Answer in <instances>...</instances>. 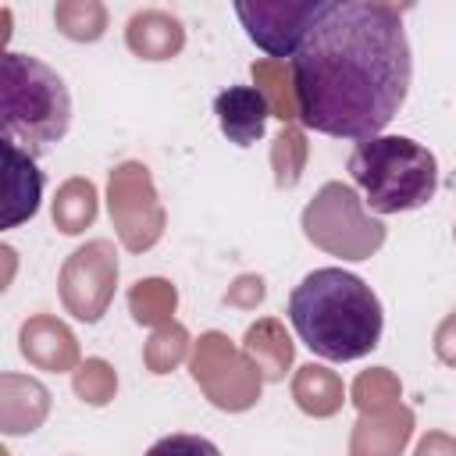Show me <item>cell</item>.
<instances>
[{"label": "cell", "instance_id": "obj_11", "mask_svg": "<svg viewBox=\"0 0 456 456\" xmlns=\"http://www.w3.org/2000/svg\"><path fill=\"white\" fill-rule=\"evenodd\" d=\"M0 153H4V214H0V224L18 228L21 221H28L39 210L43 171L36 167L32 153H25L21 146H14L7 139H0Z\"/></svg>", "mask_w": 456, "mask_h": 456}, {"label": "cell", "instance_id": "obj_24", "mask_svg": "<svg viewBox=\"0 0 456 456\" xmlns=\"http://www.w3.org/2000/svg\"><path fill=\"white\" fill-rule=\"evenodd\" d=\"M303 160H306V142H303V132L296 125H285L274 139V150H271V164H274V178L281 189H292L299 182V171H303Z\"/></svg>", "mask_w": 456, "mask_h": 456}, {"label": "cell", "instance_id": "obj_27", "mask_svg": "<svg viewBox=\"0 0 456 456\" xmlns=\"http://www.w3.org/2000/svg\"><path fill=\"white\" fill-rule=\"evenodd\" d=\"M224 299H228L232 306H256V303L264 299V278H256V274H242V278L224 292Z\"/></svg>", "mask_w": 456, "mask_h": 456}, {"label": "cell", "instance_id": "obj_5", "mask_svg": "<svg viewBox=\"0 0 456 456\" xmlns=\"http://www.w3.org/2000/svg\"><path fill=\"white\" fill-rule=\"evenodd\" d=\"M303 232L314 246L342 256L363 260L385 242V224L360 210V200L349 185L328 182L303 210Z\"/></svg>", "mask_w": 456, "mask_h": 456}, {"label": "cell", "instance_id": "obj_16", "mask_svg": "<svg viewBox=\"0 0 456 456\" xmlns=\"http://www.w3.org/2000/svg\"><path fill=\"white\" fill-rule=\"evenodd\" d=\"M246 356L256 363V370L267 378V381H281L289 363H292V338L285 335L281 321L274 317H264L256 324H249L246 331Z\"/></svg>", "mask_w": 456, "mask_h": 456}, {"label": "cell", "instance_id": "obj_9", "mask_svg": "<svg viewBox=\"0 0 456 456\" xmlns=\"http://www.w3.org/2000/svg\"><path fill=\"white\" fill-rule=\"evenodd\" d=\"M321 11H324V0H239L235 4V14L246 36L271 61H285V57L292 61V53L306 39Z\"/></svg>", "mask_w": 456, "mask_h": 456}, {"label": "cell", "instance_id": "obj_17", "mask_svg": "<svg viewBox=\"0 0 456 456\" xmlns=\"http://www.w3.org/2000/svg\"><path fill=\"white\" fill-rule=\"evenodd\" d=\"M292 395H296L299 410H306L310 417H331V413L342 410L346 388H342L335 370H328L321 363H306L292 378Z\"/></svg>", "mask_w": 456, "mask_h": 456}, {"label": "cell", "instance_id": "obj_25", "mask_svg": "<svg viewBox=\"0 0 456 456\" xmlns=\"http://www.w3.org/2000/svg\"><path fill=\"white\" fill-rule=\"evenodd\" d=\"M395 395H399V385H395V378H392L385 367H374V370L360 374L356 385H353V403L360 406V413L395 406V403H392Z\"/></svg>", "mask_w": 456, "mask_h": 456}, {"label": "cell", "instance_id": "obj_29", "mask_svg": "<svg viewBox=\"0 0 456 456\" xmlns=\"http://www.w3.org/2000/svg\"><path fill=\"white\" fill-rule=\"evenodd\" d=\"M413 456H456V438L445 435V431H431V435L420 438Z\"/></svg>", "mask_w": 456, "mask_h": 456}, {"label": "cell", "instance_id": "obj_30", "mask_svg": "<svg viewBox=\"0 0 456 456\" xmlns=\"http://www.w3.org/2000/svg\"><path fill=\"white\" fill-rule=\"evenodd\" d=\"M452 235H456V224H452Z\"/></svg>", "mask_w": 456, "mask_h": 456}, {"label": "cell", "instance_id": "obj_4", "mask_svg": "<svg viewBox=\"0 0 456 456\" xmlns=\"http://www.w3.org/2000/svg\"><path fill=\"white\" fill-rule=\"evenodd\" d=\"M349 178L363 189L374 214H406L431 203L438 189V160L410 135H374L353 146L346 160Z\"/></svg>", "mask_w": 456, "mask_h": 456}, {"label": "cell", "instance_id": "obj_19", "mask_svg": "<svg viewBox=\"0 0 456 456\" xmlns=\"http://www.w3.org/2000/svg\"><path fill=\"white\" fill-rule=\"evenodd\" d=\"M53 25L75 43H96L107 32V7L100 0H57Z\"/></svg>", "mask_w": 456, "mask_h": 456}, {"label": "cell", "instance_id": "obj_3", "mask_svg": "<svg viewBox=\"0 0 456 456\" xmlns=\"http://www.w3.org/2000/svg\"><path fill=\"white\" fill-rule=\"evenodd\" d=\"M71 93L39 57L4 50L0 57V135L39 157L68 135Z\"/></svg>", "mask_w": 456, "mask_h": 456}, {"label": "cell", "instance_id": "obj_23", "mask_svg": "<svg viewBox=\"0 0 456 456\" xmlns=\"http://www.w3.org/2000/svg\"><path fill=\"white\" fill-rule=\"evenodd\" d=\"M185 349H189V331H185L182 324L167 321V324H160V328L150 335V342H146V349H142V360H146V367H150L153 374H167V370H175V367L182 363Z\"/></svg>", "mask_w": 456, "mask_h": 456}, {"label": "cell", "instance_id": "obj_7", "mask_svg": "<svg viewBox=\"0 0 456 456\" xmlns=\"http://www.w3.org/2000/svg\"><path fill=\"white\" fill-rule=\"evenodd\" d=\"M192 378L207 392V399L221 410H249L260 399V381H264L256 363L246 353H239L221 331H207L196 342Z\"/></svg>", "mask_w": 456, "mask_h": 456}, {"label": "cell", "instance_id": "obj_15", "mask_svg": "<svg viewBox=\"0 0 456 456\" xmlns=\"http://www.w3.org/2000/svg\"><path fill=\"white\" fill-rule=\"evenodd\" d=\"M413 413L406 406H385L360 413L349 442V456H399L410 442Z\"/></svg>", "mask_w": 456, "mask_h": 456}, {"label": "cell", "instance_id": "obj_22", "mask_svg": "<svg viewBox=\"0 0 456 456\" xmlns=\"http://www.w3.org/2000/svg\"><path fill=\"white\" fill-rule=\"evenodd\" d=\"M71 388H75V395H78L82 403H89V406H107V403L114 399V392H118V374H114V367H110L107 360L89 356L86 363H78V367L71 370Z\"/></svg>", "mask_w": 456, "mask_h": 456}, {"label": "cell", "instance_id": "obj_13", "mask_svg": "<svg viewBox=\"0 0 456 456\" xmlns=\"http://www.w3.org/2000/svg\"><path fill=\"white\" fill-rule=\"evenodd\" d=\"M50 413V392L43 381L4 370L0 374V431L32 435Z\"/></svg>", "mask_w": 456, "mask_h": 456}, {"label": "cell", "instance_id": "obj_21", "mask_svg": "<svg viewBox=\"0 0 456 456\" xmlns=\"http://www.w3.org/2000/svg\"><path fill=\"white\" fill-rule=\"evenodd\" d=\"M175 303H178V292L164 278H142L128 289V310L139 324H157V328L167 324L175 314Z\"/></svg>", "mask_w": 456, "mask_h": 456}, {"label": "cell", "instance_id": "obj_20", "mask_svg": "<svg viewBox=\"0 0 456 456\" xmlns=\"http://www.w3.org/2000/svg\"><path fill=\"white\" fill-rule=\"evenodd\" d=\"M253 82H256V89L267 96V103H271V114L274 118H281L285 125H292V121H299L296 118V96H292V71H289V64L285 61H253Z\"/></svg>", "mask_w": 456, "mask_h": 456}, {"label": "cell", "instance_id": "obj_8", "mask_svg": "<svg viewBox=\"0 0 456 456\" xmlns=\"http://www.w3.org/2000/svg\"><path fill=\"white\" fill-rule=\"evenodd\" d=\"M114 285H118V253L107 239H89L86 246H78L57 274V292L64 310L86 324L107 314L114 299Z\"/></svg>", "mask_w": 456, "mask_h": 456}, {"label": "cell", "instance_id": "obj_12", "mask_svg": "<svg viewBox=\"0 0 456 456\" xmlns=\"http://www.w3.org/2000/svg\"><path fill=\"white\" fill-rule=\"evenodd\" d=\"M214 114L228 142L253 146L271 118V103L256 86H228L214 96Z\"/></svg>", "mask_w": 456, "mask_h": 456}, {"label": "cell", "instance_id": "obj_6", "mask_svg": "<svg viewBox=\"0 0 456 456\" xmlns=\"http://www.w3.org/2000/svg\"><path fill=\"white\" fill-rule=\"evenodd\" d=\"M107 207L125 249L142 253L164 235V207L157 200L150 167L139 160H125L110 171L107 182Z\"/></svg>", "mask_w": 456, "mask_h": 456}, {"label": "cell", "instance_id": "obj_18", "mask_svg": "<svg viewBox=\"0 0 456 456\" xmlns=\"http://www.w3.org/2000/svg\"><path fill=\"white\" fill-rule=\"evenodd\" d=\"M96 200H100V196H96V185H93L89 178L75 175V178H68V182L57 189L53 207H50V217H53V224H57L64 235H78V232H86V228L96 221V210H100Z\"/></svg>", "mask_w": 456, "mask_h": 456}, {"label": "cell", "instance_id": "obj_14", "mask_svg": "<svg viewBox=\"0 0 456 456\" xmlns=\"http://www.w3.org/2000/svg\"><path fill=\"white\" fill-rule=\"evenodd\" d=\"M125 43L142 61H171L185 46V25L164 7H142L125 25Z\"/></svg>", "mask_w": 456, "mask_h": 456}, {"label": "cell", "instance_id": "obj_28", "mask_svg": "<svg viewBox=\"0 0 456 456\" xmlns=\"http://www.w3.org/2000/svg\"><path fill=\"white\" fill-rule=\"evenodd\" d=\"M435 356L449 367H456V310L438 324L435 331Z\"/></svg>", "mask_w": 456, "mask_h": 456}, {"label": "cell", "instance_id": "obj_1", "mask_svg": "<svg viewBox=\"0 0 456 456\" xmlns=\"http://www.w3.org/2000/svg\"><path fill=\"white\" fill-rule=\"evenodd\" d=\"M296 118L335 139H374L399 114L413 78L403 7L385 0L324 4L289 61Z\"/></svg>", "mask_w": 456, "mask_h": 456}, {"label": "cell", "instance_id": "obj_26", "mask_svg": "<svg viewBox=\"0 0 456 456\" xmlns=\"http://www.w3.org/2000/svg\"><path fill=\"white\" fill-rule=\"evenodd\" d=\"M142 456H221V449L203 435H167L153 442Z\"/></svg>", "mask_w": 456, "mask_h": 456}, {"label": "cell", "instance_id": "obj_10", "mask_svg": "<svg viewBox=\"0 0 456 456\" xmlns=\"http://www.w3.org/2000/svg\"><path fill=\"white\" fill-rule=\"evenodd\" d=\"M18 349L21 356L39 370H75L78 367V342L71 328L50 314H32L18 328Z\"/></svg>", "mask_w": 456, "mask_h": 456}, {"label": "cell", "instance_id": "obj_2", "mask_svg": "<svg viewBox=\"0 0 456 456\" xmlns=\"http://www.w3.org/2000/svg\"><path fill=\"white\" fill-rule=\"evenodd\" d=\"M289 321L299 342L331 363L367 356L381 342L385 314L374 289L342 267L310 271L289 296Z\"/></svg>", "mask_w": 456, "mask_h": 456}]
</instances>
